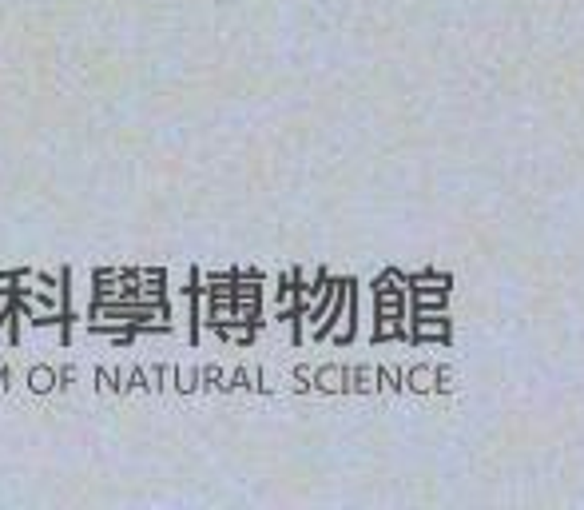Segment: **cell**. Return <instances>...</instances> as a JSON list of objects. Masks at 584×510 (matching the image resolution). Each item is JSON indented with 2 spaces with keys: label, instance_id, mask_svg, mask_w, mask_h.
I'll list each match as a JSON object with an SVG mask.
<instances>
[{
  "label": "cell",
  "instance_id": "cell-1",
  "mask_svg": "<svg viewBox=\"0 0 584 510\" xmlns=\"http://www.w3.org/2000/svg\"><path fill=\"white\" fill-rule=\"evenodd\" d=\"M32 379H36V383H32V387H48V379H52V371H32Z\"/></svg>",
  "mask_w": 584,
  "mask_h": 510
}]
</instances>
